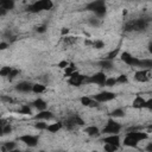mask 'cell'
<instances>
[{
    "instance_id": "cell-46",
    "label": "cell",
    "mask_w": 152,
    "mask_h": 152,
    "mask_svg": "<svg viewBox=\"0 0 152 152\" xmlns=\"http://www.w3.org/2000/svg\"><path fill=\"white\" fill-rule=\"evenodd\" d=\"M7 48V43H5V42H2L1 44H0V50H5Z\"/></svg>"
},
{
    "instance_id": "cell-13",
    "label": "cell",
    "mask_w": 152,
    "mask_h": 152,
    "mask_svg": "<svg viewBox=\"0 0 152 152\" xmlns=\"http://www.w3.org/2000/svg\"><path fill=\"white\" fill-rule=\"evenodd\" d=\"M52 118H53V114L50 110H46V109L40 110V113H38L34 116V119H37V120H49V119H52Z\"/></svg>"
},
{
    "instance_id": "cell-41",
    "label": "cell",
    "mask_w": 152,
    "mask_h": 152,
    "mask_svg": "<svg viewBox=\"0 0 152 152\" xmlns=\"http://www.w3.org/2000/svg\"><path fill=\"white\" fill-rule=\"evenodd\" d=\"M36 31H37V32H39V33H43V32H45V31H46V26H45V25L38 26V27L36 28Z\"/></svg>"
},
{
    "instance_id": "cell-4",
    "label": "cell",
    "mask_w": 152,
    "mask_h": 152,
    "mask_svg": "<svg viewBox=\"0 0 152 152\" xmlns=\"http://www.w3.org/2000/svg\"><path fill=\"white\" fill-rule=\"evenodd\" d=\"M120 129H121V126H120L118 122H115L113 119H109L108 122H107V125H106V127L102 129V133L116 134V133H119Z\"/></svg>"
},
{
    "instance_id": "cell-19",
    "label": "cell",
    "mask_w": 152,
    "mask_h": 152,
    "mask_svg": "<svg viewBox=\"0 0 152 152\" xmlns=\"http://www.w3.org/2000/svg\"><path fill=\"white\" fill-rule=\"evenodd\" d=\"M145 104H146V101L141 97V96H137L135 99H134V101H133V107L134 108H144L145 107Z\"/></svg>"
},
{
    "instance_id": "cell-14",
    "label": "cell",
    "mask_w": 152,
    "mask_h": 152,
    "mask_svg": "<svg viewBox=\"0 0 152 152\" xmlns=\"http://www.w3.org/2000/svg\"><path fill=\"white\" fill-rule=\"evenodd\" d=\"M81 103L83 106H87V107H97L99 106V102L95 99H90V97H87V96H83L81 99Z\"/></svg>"
},
{
    "instance_id": "cell-27",
    "label": "cell",
    "mask_w": 152,
    "mask_h": 152,
    "mask_svg": "<svg viewBox=\"0 0 152 152\" xmlns=\"http://www.w3.org/2000/svg\"><path fill=\"white\" fill-rule=\"evenodd\" d=\"M110 115H112L113 118H121V116L125 115V112H124V109L118 108V109H114V110L110 113Z\"/></svg>"
},
{
    "instance_id": "cell-50",
    "label": "cell",
    "mask_w": 152,
    "mask_h": 152,
    "mask_svg": "<svg viewBox=\"0 0 152 152\" xmlns=\"http://www.w3.org/2000/svg\"><path fill=\"white\" fill-rule=\"evenodd\" d=\"M148 128H150V129H152V125H150V126H148Z\"/></svg>"
},
{
    "instance_id": "cell-21",
    "label": "cell",
    "mask_w": 152,
    "mask_h": 152,
    "mask_svg": "<svg viewBox=\"0 0 152 152\" xmlns=\"http://www.w3.org/2000/svg\"><path fill=\"white\" fill-rule=\"evenodd\" d=\"M14 7V1L13 0H0V8L5 10H12Z\"/></svg>"
},
{
    "instance_id": "cell-37",
    "label": "cell",
    "mask_w": 152,
    "mask_h": 152,
    "mask_svg": "<svg viewBox=\"0 0 152 152\" xmlns=\"http://www.w3.org/2000/svg\"><path fill=\"white\" fill-rule=\"evenodd\" d=\"M34 127L38 128V129H46L48 128V125L44 124V122H36L34 124Z\"/></svg>"
},
{
    "instance_id": "cell-33",
    "label": "cell",
    "mask_w": 152,
    "mask_h": 152,
    "mask_svg": "<svg viewBox=\"0 0 152 152\" xmlns=\"http://www.w3.org/2000/svg\"><path fill=\"white\" fill-rule=\"evenodd\" d=\"M75 70H76V66L74 64H71L70 66H66V69H65V76H70L71 74L75 72Z\"/></svg>"
},
{
    "instance_id": "cell-26",
    "label": "cell",
    "mask_w": 152,
    "mask_h": 152,
    "mask_svg": "<svg viewBox=\"0 0 152 152\" xmlns=\"http://www.w3.org/2000/svg\"><path fill=\"white\" fill-rule=\"evenodd\" d=\"M32 91L36 93V94H40V93H44L45 91V86L43 84H33V88H32Z\"/></svg>"
},
{
    "instance_id": "cell-42",
    "label": "cell",
    "mask_w": 152,
    "mask_h": 152,
    "mask_svg": "<svg viewBox=\"0 0 152 152\" xmlns=\"http://www.w3.org/2000/svg\"><path fill=\"white\" fill-rule=\"evenodd\" d=\"M145 108H147V109H150V110H152V99H150V100H147V101H146V104H145Z\"/></svg>"
},
{
    "instance_id": "cell-40",
    "label": "cell",
    "mask_w": 152,
    "mask_h": 152,
    "mask_svg": "<svg viewBox=\"0 0 152 152\" xmlns=\"http://www.w3.org/2000/svg\"><path fill=\"white\" fill-rule=\"evenodd\" d=\"M18 74H19V70L18 69H12L11 72H10V75H8V78H14Z\"/></svg>"
},
{
    "instance_id": "cell-10",
    "label": "cell",
    "mask_w": 152,
    "mask_h": 152,
    "mask_svg": "<svg viewBox=\"0 0 152 152\" xmlns=\"http://www.w3.org/2000/svg\"><path fill=\"white\" fill-rule=\"evenodd\" d=\"M32 88H33V84H31L30 82H20L15 86V89L18 91H21V93H28V91H32Z\"/></svg>"
},
{
    "instance_id": "cell-29",
    "label": "cell",
    "mask_w": 152,
    "mask_h": 152,
    "mask_svg": "<svg viewBox=\"0 0 152 152\" xmlns=\"http://www.w3.org/2000/svg\"><path fill=\"white\" fill-rule=\"evenodd\" d=\"M19 113H20V114H25V115L31 114V108H30V106H28V104H23L21 108L19 109Z\"/></svg>"
},
{
    "instance_id": "cell-43",
    "label": "cell",
    "mask_w": 152,
    "mask_h": 152,
    "mask_svg": "<svg viewBox=\"0 0 152 152\" xmlns=\"http://www.w3.org/2000/svg\"><path fill=\"white\" fill-rule=\"evenodd\" d=\"M64 42H65L66 44H70V43H74V42H75V38H74V37H68V38L64 39Z\"/></svg>"
},
{
    "instance_id": "cell-6",
    "label": "cell",
    "mask_w": 152,
    "mask_h": 152,
    "mask_svg": "<svg viewBox=\"0 0 152 152\" xmlns=\"http://www.w3.org/2000/svg\"><path fill=\"white\" fill-rule=\"evenodd\" d=\"M94 99L97 102H107V101H110V100L115 99V94L112 93V91H102V93H99V94L94 95Z\"/></svg>"
},
{
    "instance_id": "cell-48",
    "label": "cell",
    "mask_w": 152,
    "mask_h": 152,
    "mask_svg": "<svg viewBox=\"0 0 152 152\" xmlns=\"http://www.w3.org/2000/svg\"><path fill=\"white\" fill-rule=\"evenodd\" d=\"M68 32H69V30H68L66 27H63V28H62V34H65V33H68Z\"/></svg>"
},
{
    "instance_id": "cell-49",
    "label": "cell",
    "mask_w": 152,
    "mask_h": 152,
    "mask_svg": "<svg viewBox=\"0 0 152 152\" xmlns=\"http://www.w3.org/2000/svg\"><path fill=\"white\" fill-rule=\"evenodd\" d=\"M147 49H148L150 53H152V43H151V44H148V48H147Z\"/></svg>"
},
{
    "instance_id": "cell-7",
    "label": "cell",
    "mask_w": 152,
    "mask_h": 152,
    "mask_svg": "<svg viewBox=\"0 0 152 152\" xmlns=\"http://www.w3.org/2000/svg\"><path fill=\"white\" fill-rule=\"evenodd\" d=\"M121 59H122L126 64H128V65H131V66H138V65H139V62H140V59L133 57V56H132L131 53H128V52H122V53H121Z\"/></svg>"
},
{
    "instance_id": "cell-1",
    "label": "cell",
    "mask_w": 152,
    "mask_h": 152,
    "mask_svg": "<svg viewBox=\"0 0 152 152\" xmlns=\"http://www.w3.org/2000/svg\"><path fill=\"white\" fill-rule=\"evenodd\" d=\"M52 6H53V4H52L51 0H38L34 4L27 6L26 11L32 12V13H37V12H40V11H49V10L52 8Z\"/></svg>"
},
{
    "instance_id": "cell-28",
    "label": "cell",
    "mask_w": 152,
    "mask_h": 152,
    "mask_svg": "<svg viewBox=\"0 0 152 152\" xmlns=\"http://www.w3.org/2000/svg\"><path fill=\"white\" fill-rule=\"evenodd\" d=\"M12 132V127H11V125H5V126H1V128H0V134L1 135H5V134H8V133H11Z\"/></svg>"
},
{
    "instance_id": "cell-12",
    "label": "cell",
    "mask_w": 152,
    "mask_h": 152,
    "mask_svg": "<svg viewBox=\"0 0 152 152\" xmlns=\"http://www.w3.org/2000/svg\"><path fill=\"white\" fill-rule=\"evenodd\" d=\"M148 72H147V69H142L140 71H137L135 72V80L139 81V82H147L150 78H148Z\"/></svg>"
},
{
    "instance_id": "cell-25",
    "label": "cell",
    "mask_w": 152,
    "mask_h": 152,
    "mask_svg": "<svg viewBox=\"0 0 152 152\" xmlns=\"http://www.w3.org/2000/svg\"><path fill=\"white\" fill-rule=\"evenodd\" d=\"M15 148V142L13 141H8V142H5V145L1 147V150L5 152V151H13Z\"/></svg>"
},
{
    "instance_id": "cell-31",
    "label": "cell",
    "mask_w": 152,
    "mask_h": 152,
    "mask_svg": "<svg viewBox=\"0 0 152 152\" xmlns=\"http://www.w3.org/2000/svg\"><path fill=\"white\" fill-rule=\"evenodd\" d=\"M118 145H114V144H107L106 142V145H104V151H108V152H113V151H115V150H118Z\"/></svg>"
},
{
    "instance_id": "cell-11",
    "label": "cell",
    "mask_w": 152,
    "mask_h": 152,
    "mask_svg": "<svg viewBox=\"0 0 152 152\" xmlns=\"http://www.w3.org/2000/svg\"><path fill=\"white\" fill-rule=\"evenodd\" d=\"M104 6V0H95V1H91L90 4H88L86 6V8L88 11H91V12H95L96 10H99L100 7Z\"/></svg>"
},
{
    "instance_id": "cell-23",
    "label": "cell",
    "mask_w": 152,
    "mask_h": 152,
    "mask_svg": "<svg viewBox=\"0 0 152 152\" xmlns=\"http://www.w3.org/2000/svg\"><path fill=\"white\" fill-rule=\"evenodd\" d=\"M138 66L142 69H152V59H141Z\"/></svg>"
},
{
    "instance_id": "cell-35",
    "label": "cell",
    "mask_w": 152,
    "mask_h": 152,
    "mask_svg": "<svg viewBox=\"0 0 152 152\" xmlns=\"http://www.w3.org/2000/svg\"><path fill=\"white\" fill-rule=\"evenodd\" d=\"M93 46L95 48V49H102L103 46H104V44H103V42L102 40H95L94 43H93Z\"/></svg>"
},
{
    "instance_id": "cell-34",
    "label": "cell",
    "mask_w": 152,
    "mask_h": 152,
    "mask_svg": "<svg viewBox=\"0 0 152 152\" xmlns=\"http://www.w3.org/2000/svg\"><path fill=\"white\" fill-rule=\"evenodd\" d=\"M118 52H119V49H116V50H113V51H110L108 55H107V59H110V61H113L115 57H116V55H118Z\"/></svg>"
},
{
    "instance_id": "cell-18",
    "label": "cell",
    "mask_w": 152,
    "mask_h": 152,
    "mask_svg": "<svg viewBox=\"0 0 152 152\" xmlns=\"http://www.w3.org/2000/svg\"><path fill=\"white\" fill-rule=\"evenodd\" d=\"M89 137H99V134H100V131H99V128L97 127H95V126H89V127H87L86 128V131H84Z\"/></svg>"
},
{
    "instance_id": "cell-47",
    "label": "cell",
    "mask_w": 152,
    "mask_h": 152,
    "mask_svg": "<svg viewBox=\"0 0 152 152\" xmlns=\"http://www.w3.org/2000/svg\"><path fill=\"white\" fill-rule=\"evenodd\" d=\"M146 151H150V152H152V142H150V144L146 146Z\"/></svg>"
},
{
    "instance_id": "cell-24",
    "label": "cell",
    "mask_w": 152,
    "mask_h": 152,
    "mask_svg": "<svg viewBox=\"0 0 152 152\" xmlns=\"http://www.w3.org/2000/svg\"><path fill=\"white\" fill-rule=\"evenodd\" d=\"M99 65L101 66V68H103V69H112V66H113V62L110 61V59H103V61H101V62H99Z\"/></svg>"
},
{
    "instance_id": "cell-36",
    "label": "cell",
    "mask_w": 152,
    "mask_h": 152,
    "mask_svg": "<svg viewBox=\"0 0 152 152\" xmlns=\"http://www.w3.org/2000/svg\"><path fill=\"white\" fill-rule=\"evenodd\" d=\"M115 83H118V82H116V78H107V80H106V83H104V86H108V87H113Z\"/></svg>"
},
{
    "instance_id": "cell-17",
    "label": "cell",
    "mask_w": 152,
    "mask_h": 152,
    "mask_svg": "<svg viewBox=\"0 0 152 152\" xmlns=\"http://www.w3.org/2000/svg\"><path fill=\"white\" fill-rule=\"evenodd\" d=\"M127 134L131 135V137H133V138L137 139L138 141L145 140V139L147 138V134H146V133H141V132H137V131H132V132H129V133H127Z\"/></svg>"
},
{
    "instance_id": "cell-22",
    "label": "cell",
    "mask_w": 152,
    "mask_h": 152,
    "mask_svg": "<svg viewBox=\"0 0 152 152\" xmlns=\"http://www.w3.org/2000/svg\"><path fill=\"white\" fill-rule=\"evenodd\" d=\"M62 127H63V124H62V122H56V124L49 125L46 129H48L49 132H51V133H56V132H58Z\"/></svg>"
},
{
    "instance_id": "cell-20",
    "label": "cell",
    "mask_w": 152,
    "mask_h": 152,
    "mask_svg": "<svg viewBox=\"0 0 152 152\" xmlns=\"http://www.w3.org/2000/svg\"><path fill=\"white\" fill-rule=\"evenodd\" d=\"M32 104H33V107H36V108L39 109V110H44V109H46V102H45L44 100H42V99H37V100H34V101L32 102Z\"/></svg>"
},
{
    "instance_id": "cell-44",
    "label": "cell",
    "mask_w": 152,
    "mask_h": 152,
    "mask_svg": "<svg viewBox=\"0 0 152 152\" xmlns=\"http://www.w3.org/2000/svg\"><path fill=\"white\" fill-rule=\"evenodd\" d=\"M58 66H59V68H65V66H68V62H66V61H63V62L58 63Z\"/></svg>"
},
{
    "instance_id": "cell-38",
    "label": "cell",
    "mask_w": 152,
    "mask_h": 152,
    "mask_svg": "<svg viewBox=\"0 0 152 152\" xmlns=\"http://www.w3.org/2000/svg\"><path fill=\"white\" fill-rule=\"evenodd\" d=\"M116 82H118V83H126V82H127V76H126V75H120V76L116 78Z\"/></svg>"
},
{
    "instance_id": "cell-2",
    "label": "cell",
    "mask_w": 152,
    "mask_h": 152,
    "mask_svg": "<svg viewBox=\"0 0 152 152\" xmlns=\"http://www.w3.org/2000/svg\"><path fill=\"white\" fill-rule=\"evenodd\" d=\"M147 26V21L145 19H135L131 20L125 25V31H144Z\"/></svg>"
},
{
    "instance_id": "cell-39",
    "label": "cell",
    "mask_w": 152,
    "mask_h": 152,
    "mask_svg": "<svg viewBox=\"0 0 152 152\" xmlns=\"http://www.w3.org/2000/svg\"><path fill=\"white\" fill-rule=\"evenodd\" d=\"M89 24L93 25V26H99V25H100V21H99V19H96V18H90V19H89Z\"/></svg>"
},
{
    "instance_id": "cell-30",
    "label": "cell",
    "mask_w": 152,
    "mask_h": 152,
    "mask_svg": "<svg viewBox=\"0 0 152 152\" xmlns=\"http://www.w3.org/2000/svg\"><path fill=\"white\" fill-rule=\"evenodd\" d=\"M11 70H12V68H10V66H2L1 70H0V75H1L2 77H8Z\"/></svg>"
},
{
    "instance_id": "cell-3",
    "label": "cell",
    "mask_w": 152,
    "mask_h": 152,
    "mask_svg": "<svg viewBox=\"0 0 152 152\" xmlns=\"http://www.w3.org/2000/svg\"><path fill=\"white\" fill-rule=\"evenodd\" d=\"M76 125H80V126L84 125V121H83V119H82L80 115H72V116L68 118V119L64 121V126H65L68 129H72Z\"/></svg>"
},
{
    "instance_id": "cell-9",
    "label": "cell",
    "mask_w": 152,
    "mask_h": 152,
    "mask_svg": "<svg viewBox=\"0 0 152 152\" xmlns=\"http://www.w3.org/2000/svg\"><path fill=\"white\" fill-rule=\"evenodd\" d=\"M87 80V77L84 76V75H81V74H78V72H74V74H71L70 75V78H69V83L70 84H72V86H76V87H78V86H81L82 84V82L83 81H86Z\"/></svg>"
},
{
    "instance_id": "cell-15",
    "label": "cell",
    "mask_w": 152,
    "mask_h": 152,
    "mask_svg": "<svg viewBox=\"0 0 152 152\" xmlns=\"http://www.w3.org/2000/svg\"><path fill=\"white\" fill-rule=\"evenodd\" d=\"M103 142H107V144H114V145H118L120 144V138L118 134H110L106 138H103Z\"/></svg>"
},
{
    "instance_id": "cell-32",
    "label": "cell",
    "mask_w": 152,
    "mask_h": 152,
    "mask_svg": "<svg viewBox=\"0 0 152 152\" xmlns=\"http://www.w3.org/2000/svg\"><path fill=\"white\" fill-rule=\"evenodd\" d=\"M95 14H96L99 18L103 17V15L106 14V5H104V6H102V7H100L99 10H96V11H95Z\"/></svg>"
},
{
    "instance_id": "cell-16",
    "label": "cell",
    "mask_w": 152,
    "mask_h": 152,
    "mask_svg": "<svg viewBox=\"0 0 152 152\" xmlns=\"http://www.w3.org/2000/svg\"><path fill=\"white\" fill-rule=\"evenodd\" d=\"M138 140L137 139H134L133 137H131V135H126V138H125V140H124V144L126 145V146H129V147H137V145H138Z\"/></svg>"
},
{
    "instance_id": "cell-5",
    "label": "cell",
    "mask_w": 152,
    "mask_h": 152,
    "mask_svg": "<svg viewBox=\"0 0 152 152\" xmlns=\"http://www.w3.org/2000/svg\"><path fill=\"white\" fill-rule=\"evenodd\" d=\"M106 80H107L106 75L100 71V72H96V74H94L93 76L88 77L86 81L89 82V83H95V84H99V86H104Z\"/></svg>"
},
{
    "instance_id": "cell-45",
    "label": "cell",
    "mask_w": 152,
    "mask_h": 152,
    "mask_svg": "<svg viewBox=\"0 0 152 152\" xmlns=\"http://www.w3.org/2000/svg\"><path fill=\"white\" fill-rule=\"evenodd\" d=\"M1 100L2 101H6V102H12V99L11 97H7V96H1Z\"/></svg>"
},
{
    "instance_id": "cell-8",
    "label": "cell",
    "mask_w": 152,
    "mask_h": 152,
    "mask_svg": "<svg viewBox=\"0 0 152 152\" xmlns=\"http://www.w3.org/2000/svg\"><path fill=\"white\" fill-rule=\"evenodd\" d=\"M19 140L21 142H24L25 145H27L28 147H34L37 144H38V137L36 135H30V134H26V135H21L19 138Z\"/></svg>"
}]
</instances>
